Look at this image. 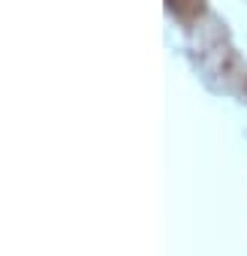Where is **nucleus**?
Listing matches in <instances>:
<instances>
[{"label": "nucleus", "mask_w": 247, "mask_h": 256, "mask_svg": "<svg viewBox=\"0 0 247 256\" xmlns=\"http://www.w3.org/2000/svg\"><path fill=\"white\" fill-rule=\"evenodd\" d=\"M169 6H172L181 18H196V16H202V10H205V0H169Z\"/></svg>", "instance_id": "obj_1"}]
</instances>
